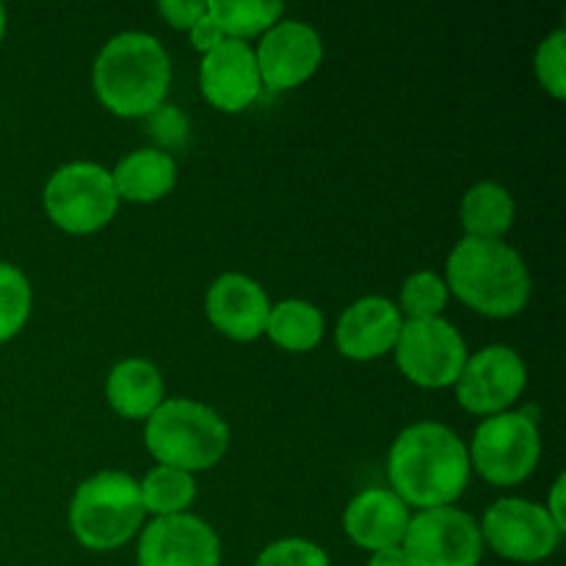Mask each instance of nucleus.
Here are the masks:
<instances>
[{
  "label": "nucleus",
  "instance_id": "5701e85b",
  "mask_svg": "<svg viewBox=\"0 0 566 566\" xmlns=\"http://www.w3.org/2000/svg\"><path fill=\"white\" fill-rule=\"evenodd\" d=\"M208 14L219 22L227 39L249 42L276 25L285 14V6L276 0H208Z\"/></svg>",
  "mask_w": 566,
  "mask_h": 566
},
{
  "label": "nucleus",
  "instance_id": "7c9ffc66",
  "mask_svg": "<svg viewBox=\"0 0 566 566\" xmlns=\"http://www.w3.org/2000/svg\"><path fill=\"white\" fill-rule=\"evenodd\" d=\"M564 490H566V475L562 473L556 481H553L551 486V495H547V503H542L545 506V512L551 514V520L556 523V528L566 534V512H564Z\"/></svg>",
  "mask_w": 566,
  "mask_h": 566
},
{
  "label": "nucleus",
  "instance_id": "f257e3e1",
  "mask_svg": "<svg viewBox=\"0 0 566 566\" xmlns=\"http://www.w3.org/2000/svg\"><path fill=\"white\" fill-rule=\"evenodd\" d=\"M387 479L409 509L453 506L470 481L468 446L446 423L420 420L407 426L390 446Z\"/></svg>",
  "mask_w": 566,
  "mask_h": 566
},
{
  "label": "nucleus",
  "instance_id": "9b49d317",
  "mask_svg": "<svg viewBox=\"0 0 566 566\" xmlns=\"http://www.w3.org/2000/svg\"><path fill=\"white\" fill-rule=\"evenodd\" d=\"M528 368L512 346H486L470 354L457 387V401L464 412L492 418L509 412L514 401L525 392Z\"/></svg>",
  "mask_w": 566,
  "mask_h": 566
},
{
  "label": "nucleus",
  "instance_id": "f3484780",
  "mask_svg": "<svg viewBox=\"0 0 566 566\" xmlns=\"http://www.w3.org/2000/svg\"><path fill=\"white\" fill-rule=\"evenodd\" d=\"M409 520H412V512L407 503L392 490L376 486L352 497L343 512V531L354 545L376 553L387 547H401Z\"/></svg>",
  "mask_w": 566,
  "mask_h": 566
},
{
  "label": "nucleus",
  "instance_id": "6e6552de",
  "mask_svg": "<svg viewBox=\"0 0 566 566\" xmlns=\"http://www.w3.org/2000/svg\"><path fill=\"white\" fill-rule=\"evenodd\" d=\"M392 352L398 370L426 390L457 385L470 357L462 332L446 318L403 321Z\"/></svg>",
  "mask_w": 566,
  "mask_h": 566
},
{
  "label": "nucleus",
  "instance_id": "4be33fe9",
  "mask_svg": "<svg viewBox=\"0 0 566 566\" xmlns=\"http://www.w3.org/2000/svg\"><path fill=\"white\" fill-rule=\"evenodd\" d=\"M138 492H142L144 512L153 514L155 520L177 517L197 501V481L186 470L158 464L138 481Z\"/></svg>",
  "mask_w": 566,
  "mask_h": 566
},
{
  "label": "nucleus",
  "instance_id": "a211bd4d",
  "mask_svg": "<svg viewBox=\"0 0 566 566\" xmlns=\"http://www.w3.org/2000/svg\"><path fill=\"white\" fill-rule=\"evenodd\" d=\"M111 180L119 202L153 205L177 186V164L166 149L142 147L114 166Z\"/></svg>",
  "mask_w": 566,
  "mask_h": 566
},
{
  "label": "nucleus",
  "instance_id": "412c9836",
  "mask_svg": "<svg viewBox=\"0 0 566 566\" xmlns=\"http://www.w3.org/2000/svg\"><path fill=\"white\" fill-rule=\"evenodd\" d=\"M324 313L315 304L304 302V298H285L280 304H271L265 337L282 352L304 354L313 352L324 340Z\"/></svg>",
  "mask_w": 566,
  "mask_h": 566
},
{
  "label": "nucleus",
  "instance_id": "393cba45",
  "mask_svg": "<svg viewBox=\"0 0 566 566\" xmlns=\"http://www.w3.org/2000/svg\"><path fill=\"white\" fill-rule=\"evenodd\" d=\"M446 280L434 271H415L401 285V310L403 321H423V318H442V310L448 307Z\"/></svg>",
  "mask_w": 566,
  "mask_h": 566
},
{
  "label": "nucleus",
  "instance_id": "aec40b11",
  "mask_svg": "<svg viewBox=\"0 0 566 566\" xmlns=\"http://www.w3.org/2000/svg\"><path fill=\"white\" fill-rule=\"evenodd\" d=\"M514 216H517L514 197L509 188L492 180L468 188L459 208L464 238H481V241H503V235L512 230Z\"/></svg>",
  "mask_w": 566,
  "mask_h": 566
},
{
  "label": "nucleus",
  "instance_id": "6ab92c4d",
  "mask_svg": "<svg viewBox=\"0 0 566 566\" xmlns=\"http://www.w3.org/2000/svg\"><path fill=\"white\" fill-rule=\"evenodd\" d=\"M105 398L119 418L147 420L166 401L164 376L149 359H122L105 379Z\"/></svg>",
  "mask_w": 566,
  "mask_h": 566
},
{
  "label": "nucleus",
  "instance_id": "4468645a",
  "mask_svg": "<svg viewBox=\"0 0 566 566\" xmlns=\"http://www.w3.org/2000/svg\"><path fill=\"white\" fill-rule=\"evenodd\" d=\"M199 88L202 97L224 114L247 111L263 92L252 44L224 39L219 48L205 53L199 64Z\"/></svg>",
  "mask_w": 566,
  "mask_h": 566
},
{
  "label": "nucleus",
  "instance_id": "2f4dec72",
  "mask_svg": "<svg viewBox=\"0 0 566 566\" xmlns=\"http://www.w3.org/2000/svg\"><path fill=\"white\" fill-rule=\"evenodd\" d=\"M368 566H412V564H409L403 547H387V551L370 553Z\"/></svg>",
  "mask_w": 566,
  "mask_h": 566
},
{
  "label": "nucleus",
  "instance_id": "1a4fd4ad",
  "mask_svg": "<svg viewBox=\"0 0 566 566\" xmlns=\"http://www.w3.org/2000/svg\"><path fill=\"white\" fill-rule=\"evenodd\" d=\"M401 547L412 566H479L484 558L479 520L457 506L412 514Z\"/></svg>",
  "mask_w": 566,
  "mask_h": 566
},
{
  "label": "nucleus",
  "instance_id": "473e14b6",
  "mask_svg": "<svg viewBox=\"0 0 566 566\" xmlns=\"http://www.w3.org/2000/svg\"><path fill=\"white\" fill-rule=\"evenodd\" d=\"M3 36H6V9L3 3H0V42H3Z\"/></svg>",
  "mask_w": 566,
  "mask_h": 566
},
{
  "label": "nucleus",
  "instance_id": "f8f14e48",
  "mask_svg": "<svg viewBox=\"0 0 566 566\" xmlns=\"http://www.w3.org/2000/svg\"><path fill=\"white\" fill-rule=\"evenodd\" d=\"M260 81L269 92H287L318 72L324 61V39L310 22L280 20L260 36L254 48Z\"/></svg>",
  "mask_w": 566,
  "mask_h": 566
},
{
  "label": "nucleus",
  "instance_id": "423d86ee",
  "mask_svg": "<svg viewBox=\"0 0 566 566\" xmlns=\"http://www.w3.org/2000/svg\"><path fill=\"white\" fill-rule=\"evenodd\" d=\"M44 213L70 235H92L108 227L119 210V197L105 166L75 160L50 175L44 186Z\"/></svg>",
  "mask_w": 566,
  "mask_h": 566
},
{
  "label": "nucleus",
  "instance_id": "b1692460",
  "mask_svg": "<svg viewBox=\"0 0 566 566\" xmlns=\"http://www.w3.org/2000/svg\"><path fill=\"white\" fill-rule=\"evenodd\" d=\"M33 287L17 265L0 260V343H9L31 318Z\"/></svg>",
  "mask_w": 566,
  "mask_h": 566
},
{
  "label": "nucleus",
  "instance_id": "c756f323",
  "mask_svg": "<svg viewBox=\"0 0 566 566\" xmlns=\"http://www.w3.org/2000/svg\"><path fill=\"white\" fill-rule=\"evenodd\" d=\"M171 111H175V105H160L155 114H149L147 119H153V130L155 136L160 138L164 144H180L182 138H186V127H171Z\"/></svg>",
  "mask_w": 566,
  "mask_h": 566
},
{
  "label": "nucleus",
  "instance_id": "cd10ccee",
  "mask_svg": "<svg viewBox=\"0 0 566 566\" xmlns=\"http://www.w3.org/2000/svg\"><path fill=\"white\" fill-rule=\"evenodd\" d=\"M160 17L177 31H191L205 14H208V0H160Z\"/></svg>",
  "mask_w": 566,
  "mask_h": 566
},
{
  "label": "nucleus",
  "instance_id": "f03ea898",
  "mask_svg": "<svg viewBox=\"0 0 566 566\" xmlns=\"http://www.w3.org/2000/svg\"><path fill=\"white\" fill-rule=\"evenodd\" d=\"M92 86L103 108L114 116L142 119L155 114L171 86L169 53L153 33H116L94 59Z\"/></svg>",
  "mask_w": 566,
  "mask_h": 566
},
{
  "label": "nucleus",
  "instance_id": "20e7f679",
  "mask_svg": "<svg viewBox=\"0 0 566 566\" xmlns=\"http://www.w3.org/2000/svg\"><path fill=\"white\" fill-rule=\"evenodd\" d=\"M144 446L164 468L202 473L230 448V426L208 403L191 398H166L147 418Z\"/></svg>",
  "mask_w": 566,
  "mask_h": 566
},
{
  "label": "nucleus",
  "instance_id": "39448f33",
  "mask_svg": "<svg viewBox=\"0 0 566 566\" xmlns=\"http://www.w3.org/2000/svg\"><path fill=\"white\" fill-rule=\"evenodd\" d=\"M138 481L122 470H103L81 481L70 503V531L88 551H116L144 528Z\"/></svg>",
  "mask_w": 566,
  "mask_h": 566
},
{
  "label": "nucleus",
  "instance_id": "ddd939ff",
  "mask_svg": "<svg viewBox=\"0 0 566 566\" xmlns=\"http://www.w3.org/2000/svg\"><path fill=\"white\" fill-rule=\"evenodd\" d=\"M138 566H219L221 542L213 525L193 514L158 517L138 531Z\"/></svg>",
  "mask_w": 566,
  "mask_h": 566
},
{
  "label": "nucleus",
  "instance_id": "bb28decb",
  "mask_svg": "<svg viewBox=\"0 0 566 566\" xmlns=\"http://www.w3.org/2000/svg\"><path fill=\"white\" fill-rule=\"evenodd\" d=\"M254 566H332V562L324 547L315 542L287 536V539H276L263 547Z\"/></svg>",
  "mask_w": 566,
  "mask_h": 566
},
{
  "label": "nucleus",
  "instance_id": "0eeeda50",
  "mask_svg": "<svg viewBox=\"0 0 566 566\" xmlns=\"http://www.w3.org/2000/svg\"><path fill=\"white\" fill-rule=\"evenodd\" d=\"M470 470L492 486H517L536 470L542 437L528 412H501L484 418L468 448Z\"/></svg>",
  "mask_w": 566,
  "mask_h": 566
},
{
  "label": "nucleus",
  "instance_id": "a878e982",
  "mask_svg": "<svg viewBox=\"0 0 566 566\" xmlns=\"http://www.w3.org/2000/svg\"><path fill=\"white\" fill-rule=\"evenodd\" d=\"M534 72L539 86L553 99H566V31L556 28L547 39H542L534 55Z\"/></svg>",
  "mask_w": 566,
  "mask_h": 566
},
{
  "label": "nucleus",
  "instance_id": "7ed1b4c3",
  "mask_svg": "<svg viewBox=\"0 0 566 566\" xmlns=\"http://www.w3.org/2000/svg\"><path fill=\"white\" fill-rule=\"evenodd\" d=\"M448 293L486 318H512L531 298L523 254L503 241L462 238L446 263Z\"/></svg>",
  "mask_w": 566,
  "mask_h": 566
},
{
  "label": "nucleus",
  "instance_id": "dca6fc26",
  "mask_svg": "<svg viewBox=\"0 0 566 566\" xmlns=\"http://www.w3.org/2000/svg\"><path fill=\"white\" fill-rule=\"evenodd\" d=\"M403 315L396 302L385 296H365L357 298L346 313L337 318L335 343L337 352L346 359L357 363H370L396 348L398 335H401Z\"/></svg>",
  "mask_w": 566,
  "mask_h": 566
},
{
  "label": "nucleus",
  "instance_id": "c85d7f7f",
  "mask_svg": "<svg viewBox=\"0 0 566 566\" xmlns=\"http://www.w3.org/2000/svg\"><path fill=\"white\" fill-rule=\"evenodd\" d=\"M188 36H191V44H193V50H199V53H210V50L213 48H219L221 42H224V31H221L219 28V22L213 20V17L210 14H205L202 20L197 22V25L191 28V31H188Z\"/></svg>",
  "mask_w": 566,
  "mask_h": 566
},
{
  "label": "nucleus",
  "instance_id": "9d476101",
  "mask_svg": "<svg viewBox=\"0 0 566 566\" xmlns=\"http://www.w3.org/2000/svg\"><path fill=\"white\" fill-rule=\"evenodd\" d=\"M479 528L484 547L517 564L545 562L558 551L564 536L542 503L523 497H501L492 503Z\"/></svg>",
  "mask_w": 566,
  "mask_h": 566
},
{
  "label": "nucleus",
  "instance_id": "2eb2a0df",
  "mask_svg": "<svg viewBox=\"0 0 566 566\" xmlns=\"http://www.w3.org/2000/svg\"><path fill=\"white\" fill-rule=\"evenodd\" d=\"M205 313L224 337L235 343H252L265 335L271 302L258 280L227 271L205 293Z\"/></svg>",
  "mask_w": 566,
  "mask_h": 566
}]
</instances>
